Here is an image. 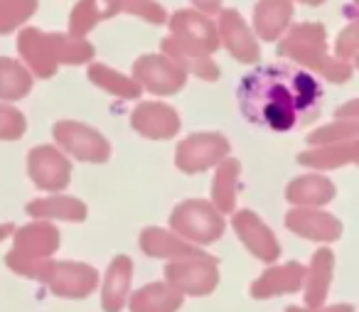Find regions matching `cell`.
Instances as JSON below:
<instances>
[{
    "label": "cell",
    "mask_w": 359,
    "mask_h": 312,
    "mask_svg": "<svg viewBox=\"0 0 359 312\" xmlns=\"http://www.w3.org/2000/svg\"><path fill=\"white\" fill-rule=\"evenodd\" d=\"M130 273H133V263L126 256H116L109 266V273L104 278V290H101L104 312H121L126 295L130 290Z\"/></svg>",
    "instance_id": "4fadbf2b"
},
{
    "label": "cell",
    "mask_w": 359,
    "mask_h": 312,
    "mask_svg": "<svg viewBox=\"0 0 359 312\" xmlns=\"http://www.w3.org/2000/svg\"><path fill=\"white\" fill-rule=\"evenodd\" d=\"M27 212L32 217H55V219H67V222H81V219H86V207L72 197L40 199V202H32L27 207Z\"/></svg>",
    "instance_id": "ac0fdd59"
},
{
    "label": "cell",
    "mask_w": 359,
    "mask_h": 312,
    "mask_svg": "<svg viewBox=\"0 0 359 312\" xmlns=\"http://www.w3.org/2000/svg\"><path fill=\"white\" fill-rule=\"evenodd\" d=\"M308 285H305V305L308 307H320L327 297L330 278H332V251L323 248L315 253L310 273H305Z\"/></svg>",
    "instance_id": "2e32d148"
},
{
    "label": "cell",
    "mask_w": 359,
    "mask_h": 312,
    "mask_svg": "<svg viewBox=\"0 0 359 312\" xmlns=\"http://www.w3.org/2000/svg\"><path fill=\"white\" fill-rule=\"evenodd\" d=\"M236 172H239V165L234 160H226L219 168L215 179V202L222 212H231L234 209V182H236Z\"/></svg>",
    "instance_id": "7402d4cb"
},
{
    "label": "cell",
    "mask_w": 359,
    "mask_h": 312,
    "mask_svg": "<svg viewBox=\"0 0 359 312\" xmlns=\"http://www.w3.org/2000/svg\"><path fill=\"white\" fill-rule=\"evenodd\" d=\"M30 91V76L13 62H0V96L3 99H20Z\"/></svg>",
    "instance_id": "44dd1931"
},
{
    "label": "cell",
    "mask_w": 359,
    "mask_h": 312,
    "mask_svg": "<svg viewBox=\"0 0 359 312\" xmlns=\"http://www.w3.org/2000/svg\"><path fill=\"white\" fill-rule=\"evenodd\" d=\"M55 135L72 155L81 160H89V163H104L109 160V143L101 138L96 130L86 128L79 123H57Z\"/></svg>",
    "instance_id": "8992f818"
},
{
    "label": "cell",
    "mask_w": 359,
    "mask_h": 312,
    "mask_svg": "<svg viewBox=\"0 0 359 312\" xmlns=\"http://www.w3.org/2000/svg\"><path fill=\"white\" fill-rule=\"evenodd\" d=\"M168 283L182 295H210L219 283L217 261L212 256L180 258L165 268Z\"/></svg>",
    "instance_id": "3957f363"
},
{
    "label": "cell",
    "mask_w": 359,
    "mask_h": 312,
    "mask_svg": "<svg viewBox=\"0 0 359 312\" xmlns=\"http://www.w3.org/2000/svg\"><path fill=\"white\" fill-rule=\"evenodd\" d=\"M22 130H25V118L15 109L0 106V138L15 140L22 135Z\"/></svg>",
    "instance_id": "cb8c5ba5"
},
{
    "label": "cell",
    "mask_w": 359,
    "mask_h": 312,
    "mask_svg": "<svg viewBox=\"0 0 359 312\" xmlns=\"http://www.w3.org/2000/svg\"><path fill=\"white\" fill-rule=\"evenodd\" d=\"M133 128L148 138H170L177 133V116L160 104H143L133 114Z\"/></svg>",
    "instance_id": "9a60e30c"
},
{
    "label": "cell",
    "mask_w": 359,
    "mask_h": 312,
    "mask_svg": "<svg viewBox=\"0 0 359 312\" xmlns=\"http://www.w3.org/2000/svg\"><path fill=\"white\" fill-rule=\"evenodd\" d=\"M57 246H60V233H57L55 226H50V224H30L15 236V248L11 253L18 258L37 261V258L52 256L57 251Z\"/></svg>",
    "instance_id": "30bf717a"
},
{
    "label": "cell",
    "mask_w": 359,
    "mask_h": 312,
    "mask_svg": "<svg viewBox=\"0 0 359 312\" xmlns=\"http://www.w3.org/2000/svg\"><path fill=\"white\" fill-rule=\"evenodd\" d=\"M305 268L300 263H285L278 268H269L259 280L251 285V295L256 300H269L273 295L283 292H298L300 285L305 283Z\"/></svg>",
    "instance_id": "ba28073f"
},
{
    "label": "cell",
    "mask_w": 359,
    "mask_h": 312,
    "mask_svg": "<svg viewBox=\"0 0 359 312\" xmlns=\"http://www.w3.org/2000/svg\"><path fill=\"white\" fill-rule=\"evenodd\" d=\"M135 76L148 86L153 94H172L185 84V74L175 69L172 65L158 60V57H145L135 65Z\"/></svg>",
    "instance_id": "7c38bea8"
},
{
    "label": "cell",
    "mask_w": 359,
    "mask_h": 312,
    "mask_svg": "<svg viewBox=\"0 0 359 312\" xmlns=\"http://www.w3.org/2000/svg\"><path fill=\"white\" fill-rule=\"evenodd\" d=\"M91 79H94L99 86L114 91V94H118V96L135 99V96L140 94V89L133 84V81L123 79L121 74H116V72H111V69H104V67H94V69H91Z\"/></svg>",
    "instance_id": "603a6c76"
},
{
    "label": "cell",
    "mask_w": 359,
    "mask_h": 312,
    "mask_svg": "<svg viewBox=\"0 0 359 312\" xmlns=\"http://www.w3.org/2000/svg\"><path fill=\"white\" fill-rule=\"evenodd\" d=\"M285 312H354V305H332V307H295L290 305Z\"/></svg>",
    "instance_id": "d4e9b609"
},
{
    "label": "cell",
    "mask_w": 359,
    "mask_h": 312,
    "mask_svg": "<svg viewBox=\"0 0 359 312\" xmlns=\"http://www.w3.org/2000/svg\"><path fill=\"white\" fill-rule=\"evenodd\" d=\"M140 248H143L148 256L163 258V256H177V258H195L205 256L197 248L187 246L180 238H175L172 233L163 231V229H145L143 236H140Z\"/></svg>",
    "instance_id": "e0dca14e"
},
{
    "label": "cell",
    "mask_w": 359,
    "mask_h": 312,
    "mask_svg": "<svg viewBox=\"0 0 359 312\" xmlns=\"http://www.w3.org/2000/svg\"><path fill=\"white\" fill-rule=\"evenodd\" d=\"M11 231H13V226H11V224H6V226H0V238H6Z\"/></svg>",
    "instance_id": "484cf974"
},
{
    "label": "cell",
    "mask_w": 359,
    "mask_h": 312,
    "mask_svg": "<svg viewBox=\"0 0 359 312\" xmlns=\"http://www.w3.org/2000/svg\"><path fill=\"white\" fill-rule=\"evenodd\" d=\"M323 89L315 76L290 65H266L246 74L239 84V106L256 126L290 130L315 121Z\"/></svg>",
    "instance_id": "6da1fadb"
},
{
    "label": "cell",
    "mask_w": 359,
    "mask_h": 312,
    "mask_svg": "<svg viewBox=\"0 0 359 312\" xmlns=\"http://www.w3.org/2000/svg\"><path fill=\"white\" fill-rule=\"evenodd\" d=\"M30 175L37 187L62 189L69 182V163L55 148H35L30 153Z\"/></svg>",
    "instance_id": "52a82bcc"
},
{
    "label": "cell",
    "mask_w": 359,
    "mask_h": 312,
    "mask_svg": "<svg viewBox=\"0 0 359 312\" xmlns=\"http://www.w3.org/2000/svg\"><path fill=\"white\" fill-rule=\"evenodd\" d=\"M288 229H293L295 233L305 238H313V241H334L342 233L337 219H332L330 214L323 212H310V209H295L285 219Z\"/></svg>",
    "instance_id": "8fae6325"
},
{
    "label": "cell",
    "mask_w": 359,
    "mask_h": 312,
    "mask_svg": "<svg viewBox=\"0 0 359 312\" xmlns=\"http://www.w3.org/2000/svg\"><path fill=\"white\" fill-rule=\"evenodd\" d=\"M185 295L170 283H150L130 297V312H175L182 307Z\"/></svg>",
    "instance_id": "5bb4252c"
},
{
    "label": "cell",
    "mask_w": 359,
    "mask_h": 312,
    "mask_svg": "<svg viewBox=\"0 0 359 312\" xmlns=\"http://www.w3.org/2000/svg\"><path fill=\"white\" fill-rule=\"evenodd\" d=\"M172 229L192 241L212 243L222 236L224 222L207 202H185L172 212Z\"/></svg>",
    "instance_id": "277c9868"
},
{
    "label": "cell",
    "mask_w": 359,
    "mask_h": 312,
    "mask_svg": "<svg viewBox=\"0 0 359 312\" xmlns=\"http://www.w3.org/2000/svg\"><path fill=\"white\" fill-rule=\"evenodd\" d=\"M334 197V187L325 177H303L288 187V199L300 204H325Z\"/></svg>",
    "instance_id": "d6986e66"
},
{
    "label": "cell",
    "mask_w": 359,
    "mask_h": 312,
    "mask_svg": "<svg viewBox=\"0 0 359 312\" xmlns=\"http://www.w3.org/2000/svg\"><path fill=\"white\" fill-rule=\"evenodd\" d=\"M354 150H357V140L349 138L344 145H332V148L318 150V153H303L298 160L303 165H313V168H334V165L352 163Z\"/></svg>",
    "instance_id": "ffe728a7"
},
{
    "label": "cell",
    "mask_w": 359,
    "mask_h": 312,
    "mask_svg": "<svg viewBox=\"0 0 359 312\" xmlns=\"http://www.w3.org/2000/svg\"><path fill=\"white\" fill-rule=\"evenodd\" d=\"M234 229H236V233H239V238L251 248V253H254L256 258H261V261H273V258H278L280 246L276 243L273 233L256 219L254 212L236 214Z\"/></svg>",
    "instance_id": "9c48e42d"
},
{
    "label": "cell",
    "mask_w": 359,
    "mask_h": 312,
    "mask_svg": "<svg viewBox=\"0 0 359 312\" xmlns=\"http://www.w3.org/2000/svg\"><path fill=\"white\" fill-rule=\"evenodd\" d=\"M8 266L25 278H37L50 285V290L60 297H86L99 283V273L84 263H55L47 258H18L8 253Z\"/></svg>",
    "instance_id": "7a4b0ae2"
},
{
    "label": "cell",
    "mask_w": 359,
    "mask_h": 312,
    "mask_svg": "<svg viewBox=\"0 0 359 312\" xmlns=\"http://www.w3.org/2000/svg\"><path fill=\"white\" fill-rule=\"evenodd\" d=\"M226 153H229V143L222 135H190L177 148V168L185 172H200L219 163Z\"/></svg>",
    "instance_id": "5b68a950"
}]
</instances>
